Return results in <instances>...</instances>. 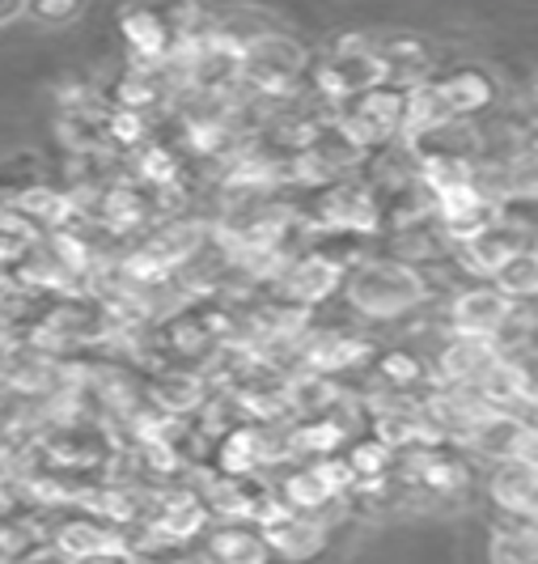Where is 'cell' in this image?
<instances>
[{
	"mask_svg": "<svg viewBox=\"0 0 538 564\" xmlns=\"http://www.w3.org/2000/svg\"><path fill=\"white\" fill-rule=\"evenodd\" d=\"M530 242H526V234L521 229H513L505 217H501V226H492L483 238L475 242H466V247H453V259L471 272V276H483V281H492L505 263H509L517 251H526Z\"/></svg>",
	"mask_w": 538,
	"mask_h": 564,
	"instance_id": "cell-17",
	"label": "cell"
},
{
	"mask_svg": "<svg viewBox=\"0 0 538 564\" xmlns=\"http://www.w3.org/2000/svg\"><path fill=\"white\" fill-rule=\"evenodd\" d=\"M301 221L310 234L327 238H377L382 234V208L369 183L343 178L336 187L314 192V204L301 213Z\"/></svg>",
	"mask_w": 538,
	"mask_h": 564,
	"instance_id": "cell-4",
	"label": "cell"
},
{
	"mask_svg": "<svg viewBox=\"0 0 538 564\" xmlns=\"http://www.w3.org/2000/svg\"><path fill=\"white\" fill-rule=\"evenodd\" d=\"M284 391H288V408L297 421H318V416H336L348 391L340 387V378H327V373H310V369H297L284 378Z\"/></svg>",
	"mask_w": 538,
	"mask_h": 564,
	"instance_id": "cell-18",
	"label": "cell"
},
{
	"mask_svg": "<svg viewBox=\"0 0 538 564\" xmlns=\"http://www.w3.org/2000/svg\"><path fill=\"white\" fill-rule=\"evenodd\" d=\"M501 344L492 339H462L450 336L437 352V378L432 387H475L483 373L492 369V361H501Z\"/></svg>",
	"mask_w": 538,
	"mask_h": 564,
	"instance_id": "cell-14",
	"label": "cell"
},
{
	"mask_svg": "<svg viewBox=\"0 0 538 564\" xmlns=\"http://www.w3.org/2000/svg\"><path fill=\"white\" fill-rule=\"evenodd\" d=\"M208 463H212V476H226V480H251V476H259L263 471L259 424H233L229 433H221Z\"/></svg>",
	"mask_w": 538,
	"mask_h": 564,
	"instance_id": "cell-20",
	"label": "cell"
},
{
	"mask_svg": "<svg viewBox=\"0 0 538 564\" xmlns=\"http://www.w3.org/2000/svg\"><path fill=\"white\" fill-rule=\"evenodd\" d=\"M373 378L386 387V391H395V395H411V391H420L425 387V361L416 357V352H407V348H386V352H377V361H373Z\"/></svg>",
	"mask_w": 538,
	"mask_h": 564,
	"instance_id": "cell-29",
	"label": "cell"
},
{
	"mask_svg": "<svg viewBox=\"0 0 538 564\" xmlns=\"http://www.w3.org/2000/svg\"><path fill=\"white\" fill-rule=\"evenodd\" d=\"M530 98H535V111H538V82H535V89H530Z\"/></svg>",
	"mask_w": 538,
	"mask_h": 564,
	"instance_id": "cell-39",
	"label": "cell"
},
{
	"mask_svg": "<svg viewBox=\"0 0 538 564\" xmlns=\"http://www.w3.org/2000/svg\"><path fill=\"white\" fill-rule=\"evenodd\" d=\"M343 297L356 314L391 323V318L420 311L432 297V284L425 268H411L395 254H386V259H361L343 281Z\"/></svg>",
	"mask_w": 538,
	"mask_h": 564,
	"instance_id": "cell-1",
	"label": "cell"
},
{
	"mask_svg": "<svg viewBox=\"0 0 538 564\" xmlns=\"http://www.w3.org/2000/svg\"><path fill=\"white\" fill-rule=\"evenodd\" d=\"M505 178H509V204H538V149H513L505 153Z\"/></svg>",
	"mask_w": 538,
	"mask_h": 564,
	"instance_id": "cell-32",
	"label": "cell"
},
{
	"mask_svg": "<svg viewBox=\"0 0 538 564\" xmlns=\"http://www.w3.org/2000/svg\"><path fill=\"white\" fill-rule=\"evenodd\" d=\"M119 30H123L132 68L162 73V64H166V56H171L174 47V30L166 22V13L162 9H123L119 13Z\"/></svg>",
	"mask_w": 538,
	"mask_h": 564,
	"instance_id": "cell-12",
	"label": "cell"
},
{
	"mask_svg": "<svg viewBox=\"0 0 538 564\" xmlns=\"http://www.w3.org/2000/svg\"><path fill=\"white\" fill-rule=\"evenodd\" d=\"M348 281V268H343L336 254H327L322 247L293 254V263L284 268V276L272 284V302H288V306H301L314 311L322 302H331L336 293H343Z\"/></svg>",
	"mask_w": 538,
	"mask_h": 564,
	"instance_id": "cell-6",
	"label": "cell"
},
{
	"mask_svg": "<svg viewBox=\"0 0 538 564\" xmlns=\"http://www.w3.org/2000/svg\"><path fill=\"white\" fill-rule=\"evenodd\" d=\"M487 497L513 522H538V467L526 463H496Z\"/></svg>",
	"mask_w": 538,
	"mask_h": 564,
	"instance_id": "cell-16",
	"label": "cell"
},
{
	"mask_svg": "<svg viewBox=\"0 0 538 564\" xmlns=\"http://www.w3.org/2000/svg\"><path fill=\"white\" fill-rule=\"evenodd\" d=\"M373 47H377V59L386 64V77H391L395 89H411V85L428 82L432 59H428V47L416 34H395V39L373 43Z\"/></svg>",
	"mask_w": 538,
	"mask_h": 564,
	"instance_id": "cell-24",
	"label": "cell"
},
{
	"mask_svg": "<svg viewBox=\"0 0 538 564\" xmlns=\"http://www.w3.org/2000/svg\"><path fill=\"white\" fill-rule=\"evenodd\" d=\"M89 564H128V561H89Z\"/></svg>",
	"mask_w": 538,
	"mask_h": 564,
	"instance_id": "cell-40",
	"label": "cell"
},
{
	"mask_svg": "<svg viewBox=\"0 0 538 564\" xmlns=\"http://www.w3.org/2000/svg\"><path fill=\"white\" fill-rule=\"evenodd\" d=\"M521 429H526V416H513V412H496V408H492V412L462 437V446L483 454V458H492V463H509L513 451H517V442H521Z\"/></svg>",
	"mask_w": 538,
	"mask_h": 564,
	"instance_id": "cell-23",
	"label": "cell"
},
{
	"mask_svg": "<svg viewBox=\"0 0 538 564\" xmlns=\"http://www.w3.org/2000/svg\"><path fill=\"white\" fill-rule=\"evenodd\" d=\"M446 123H453V115H450V107H446L441 85L432 82V77L420 85H411V89H403V144L420 141V137L446 128Z\"/></svg>",
	"mask_w": 538,
	"mask_h": 564,
	"instance_id": "cell-21",
	"label": "cell"
},
{
	"mask_svg": "<svg viewBox=\"0 0 538 564\" xmlns=\"http://www.w3.org/2000/svg\"><path fill=\"white\" fill-rule=\"evenodd\" d=\"M30 18H39V22H73V18H81V4H73V0H39V4H30L26 9Z\"/></svg>",
	"mask_w": 538,
	"mask_h": 564,
	"instance_id": "cell-36",
	"label": "cell"
},
{
	"mask_svg": "<svg viewBox=\"0 0 538 564\" xmlns=\"http://www.w3.org/2000/svg\"><path fill=\"white\" fill-rule=\"evenodd\" d=\"M255 527H259V535H263V543L272 547V556H281V561H293V564L314 561V556L327 547V527H322V518L288 509L281 501V492L267 497V506L259 509Z\"/></svg>",
	"mask_w": 538,
	"mask_h": 564,
	"instance_id": "cell-7",
	"label": "cell"
},
{
	"mask_svg": "<svg viewBox=\"0 0 538 564\" xmlns=\"http://www.w3.org/2000/svg\"><path fill=\"white\" fill-rule=\"evenodd\" d=\"M310 68V52L281 30H267L246 43V64H242V89L259 102H284L297 94V85Z\"/></svg>",
	"mask_w": 538,
	"mask_h": 564,
	"instance_id": "cell-3",
	"label": "cell"
},
{
	"mask_svg": "<svg viewBox=\"0 0 538 564\" xmlns=\"http://www.w3.org/2000/svg\"><path fill=\"white\" fill-rule=\"evenodd\" d=\"M343 458H348V467H352L356 484L391 480V467H395V454L386 451L382 442H373V437H361V442H352V446L343 451ZM352 492H356V488H352Z\"/></svg>",
	"mask_w": 538,
	"mask_h": 564,
	"instance_id": "cell-31",
	"label": "cell"
},
{
	"mask_svg": "<svg viewBox=\"0 0 538 564\" xmlns=\"http://www.w3.org/2000/svg\"><path fill=\"white\" fill-rule=\"evenodd\" d=\"M39 242L26 238V234H13V229H0V272H13Z\"/></svg>",
	"mask_w": 538,
	"mask_h": 564,
	"instance_id": "cell-35",
	"label": "cell"
},
{
	"mask_svg": "<svg viewBox=\"0 0 538 564\" xmlns=\"http://www.w3.org/2000/svg\"><path fill=\"white\" fill-rule=\"evenodd\" d=\"M336 123H340L343 137H352L365 153L391 149L395 141H403V89H395V85L369 89L361 98L343 102Z\"/></svg>",
	"mask_w": 538,
	"mask_h": 564,
	"instance_id": "cell-5",
	"label": "cell"
},
{
	"mask_svg": "<svg viewBox=\"0 0 538 564\" xmlns=\"http://www.w3.org/2000/svg\"><path fill=\"white\" fill-rule=\"evenodd\" d=\"M276 492H281V501L288 509H297V513H310L318 518L327 506H340V497H336V488L322 480V471H318V463H306V467H293L281 484H276Z\"/></svg>",
	"mask_w": 538,
	"mask_h": 564,
	"instance_id": "cell-25",
	"label": "cell"
},
{
	"mask_svg": "<svg viewBox=\"0 0 538 564\" xmlns=\"http://www.w3.org/2000/svg\"><path fill=\"white\" fill-rule=\"evenodd\" d=\"M517 302H509L496 284H475V289H462L450 297V311H446V327L450 336L462 339H496L509 332V323L517 318Z\"/></svg>",
	"mask_w": 538,
	"mask_h": 564,
	"instance_id": "cell-8",
	"label": "cell"
},
{
	"mask_svg": "<svg viewBox=\"0 0 538 564\" xmlns=\"http://www.w3.org/2000/svg\"><path fill=\"white\" fill-rule=\"evenodd\" d=\"M144 399L157 403L162 412L178 416V421H191L208 408L212 387H208V378L199 369H157L153 382L144 387Z\"/></svg>",
	"mask_w": 538,
	"mask_h": 564,
	"instance_id": "cell-15",
	"label": "cell"
},
{
	"mask_svg": "<svg viewBox=\"0 0 538 564\" xmlns=\"http://www.w3.org/2000/svg\"><path fill=\"white\" fill-rule=\"evenodd\" d=\"M26 9L22 4H0V22H13V18H22Z\"/></svg>",
	"mask_w": 538,
	"mask_h": 564,
	"instance_id": "cell-38",
	"label": "cell"
},
{
	"mask_svg": "<svg viewBox=\"0 0 538 564\" xmlns=\"http://www.w3.org/2000/svg\"><path fill=\"white\" fill-rule=\"evenodd\" d=\"M56 556L64 564H89V561H132V539L128 531H114L98 518H68L59 522L56 535Z\"/></svg>",
	"mask_w": 538,
	"mask_h": 564,
	"instance_id": "cell-9",
	"label": "cell"
},
{
	"mask_svg": "<svg viewBox=\"0 0 538 564\" xmlns=\"http://www.w3.org/2000/svg\"><path fill=\"white\" fill-rule=\"evenodd\" d=\"M107 141L111 149H144L149 144V115L141 111H123V107H111L107 115Z\"/></svg>",
	"mask_w": 538,
	"mask_h": 564,
	"instance_id": "cell-34",
	"label": "cell"
},
{
	"mask_svg": "<svg viewBox=\"0 0 538 564\" xmlns=\"http://www.w3.org/2000/svg\"><path fill=\"white\" fill-rule=\"evenodd\" d=\"M39 166H43L39 153H13V158H4L0 162V204L4 199H18L30 187H39L43 183V170Z\"/></svg>",
	"mask_w": 538,
	"mask_h": 564,
	"instance_id": "cell-33",
	"label": "cell"
},
{
	"mask_svg": "<svg viewBox=\"0 0 538 564\" xmlns=\"http://www.w3.org/2000/svg\"><path fill=\"white\" fill-rule=\"evenodd\" d=\"M437 85L446 94L450 115L462 119V123H475L480 115H487L496 107V82L483 68H453L450 77H437Z\"/></svg>",
	"mask_w": 538,
	"mask_h": 564,
	"instance_id": "cell-19",
	"label": "cell"
},
{
	"mask_svg": "<svg viewBox=\"0 0 538 564\" xmlns=\"http://www.w3.org/2000/svg\"><path fill=\"white\" fill-rule=\"evenodd\" d=\"M382 85H391V77H386V64L377 59V47L369 43L365 34H343L336 43V52L314 68L310 94L327 111L340 115L343 102L361 98L369 89H382Z\"/></svg>",
	"mask_w": 538,
	"mask_h": 564,
	"instance_id": "cell-2",
	"label": "cell"
},
{
	"mask_svg": "<svg viewBox=\"0 0 538 564\" xmlns=\"http://www.w3.org/2000/svg\"><path fill=\"white\" fill-rule=\"evenodd\" d=\"M487 561L492 564H538V522H513V518H505V522L492 531Z\"/></svg>",
	"mask_w": 538,
	"mask_h": 564,
	"instance_id": "cell-28",
	"label": "cell"
},
{
	"mask_svg": "<svg viewBox=\"0 0 538 564\" xmlns=\"http://www.w3.org/2000/svg\"><path fill=\"white\" fill-rule=\"evenodd\" d=\"M395 467L403 471V480L425 488L428 497H458L471 484V467L453 451H411L398 454Z\"/></svg>",
	"mask_w": 538,
	"mask_h": 564,
	"instance_id": "cell-13",
	"label": "cell"
},
{
	"mask_svg": "<svg viewBox=\"0 0 538 564\" xmlns=\"http://www.w3.org/2000/svg\"><path fill=\"white\" fill-rule=\"evenodd\" d=\"M343 442H352V424L343 421L340 412L336 416H318V421H297L293 424V451L297 458H336L343 451Z\"/></svg>",
	"mask_w": 538,
	"mask_h": 564,
	"instance_id": "cell-26",
	"label": "cell"
},
{
	"mask_svg": "<svg viewBox=\"0 0 538 564\" xmlns=\"http://www.w3.org/2000/svg\"><path fill=\"white\" fill-rule=\"evenodd\" d=\"M509 463L538 467V421H526V429H521V442H517V451H513Z\"/></svg>",
	"mask_w": 538,
	"mask_h": 564,
	"instance_id": "cell-37",
	"label": "cell"
},
{
	"mask_svg": "<svg viewBox=\"0 0 538 564\" xmlns=\"http://www.w3.org/2000/svg\"><path fill=\"white\" fill-rule=\"evenodd\" d=\"M132 183H141L144 192H166V187H178L183 183V158L178 149L166 141H149L144 149H136L132 158Z\"/></svg>",
	"mask_w": 538,
	"mask_h": 564,
	"instance_id": "cell-27",
	"label": "cell"
},
{
	"mask_svg": "<svg viewBox=\"0 0 538 564\" xmlns=\"http://www.w3.org/2000/svg\"><path fill=\"white\" fill-rule=\"evenodd\" d=\"M369 361H377V348L365 336H352V332H310L301 344V369L327 373V378L356 373Z\"/></svg>",
	"mask_w": 538,
	"mask_h": 564,
	"instance_id": "cell-11",
	"label": "cell"
},
{
	"mask_svg": "<svg viewBox=\"0 0 538 564\" xmlns=\"http://www.w3.org/2000/svg\"><path fill=\"white\" fill-rule=\"evenodd\" d=\"M492 284L509 297V302H538V247H526V251H517L492 276Z\"/></svg>",
	"mask_w": 538,
	"mask_h": 564,
	"instance_id": "cell-30",
	"label": "cell"
},
{
	"mask_svg": "<svg viewBox=\"0 0 538 564\" xmlns=\"http://www.w3.org/2000/svg\"><path fill=\"white\" fill-rule=\"evenodd\" d=\"M501 208H492L487 199L475 192V183L471 187H458L450 196L432 199V221H437V234L446 238V247H466V242H475L483 238L492 226H501Z\"/></svg>",
	"mask_w": 538,
	"mask_h": 564,
	"instance_id": "cell-10",
	"label": "cell"
},
{
	"mask_svg": "<svg viewBox=\"0 0 538 564\" xmlns=\"http://www.w3.org/2000/svg\"><path fill=\"white\" fill-rule=\"evenodd\" d=\"M204 552L217 564H267L272 561V547L263 543L259 527H251V522H221V527H212Z\"/></svg>",
	"mask_w": 538,
	"mask_h": 564,
	"instance_id": "cell-22",
	"label": "cell"
}]
</instances>
